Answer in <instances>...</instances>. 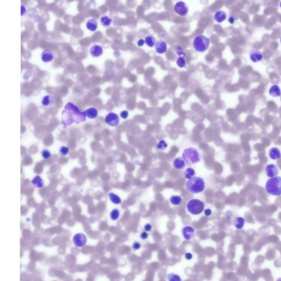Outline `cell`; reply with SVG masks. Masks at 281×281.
I'll return each instance as SVG.
<instances>
[{"label":"cell","instance_id":"obj_11","mask_svg":"<svg viewBox=\"0 0 281 281\" xmlns=\"http://www.w3.org/2000/svg\"><path fill=\"white\" fill-rule=\"evenodd\" d=\"M265 172L266 175L270 178L276 176L279 174L278 167L274 164H269L267 165Z\"/></svg>","mask_w":281,"mask_h":281},{"label":"cell","instance_id":"obj_1","mask_svg":"<svg viewBox=\"0 0 281 281\" xmlns=\"http://www.w3.org/2000/svg\"><path fill=\"white\" fill-rule=\"evenodd\" d=\"M86 112H81L73 103L69 102L64 107L62 112V123L63 125L69 126L72 124H79L86 121Z\"/></svg>","mask_w":281,"mask_h":281},{"label":"cell","instance_id":"obj_16","mask_svg":"<svg viewBox=\"0 0 281 281\" xmlns=\"http://www.w3.org/2000/svg\"><path fill=\"white\" fill-rule=\"evenodd\" d=\"M215 21L218 23H222L227 18V14L222 10H218L215 12L214 16Z\"/></svg>","mask_w":281,"mask_h":281},{"label":"cell","instance_id":"obj_34","mask_svg":"<svg viewBox=\"0 0 281 281\" xmlns=\"http://www.w3.org/2000/svg\"><path fill=\"white\" fill-rule=\"evenodd\" d=\"M69 153V148L67 147L62 146L60 149L59 153L62 157L66 156Z\"/></svg>","mask_w":281,"mask_h":281},{"label":"cell","instance_id":"obj_33","mask_svg":"<svg viewBox=\"0 0 281 281\" xmlns=\"http://www.w3.org/2000/svg\"><path fill=\"white\" fill-rule=\"evenodd\" d=\"M177 65H178V67H180L181 68H183L186 67V62L185 60L184 59V58L182 57H179L178 59L176 61Z\"/></svg>","mask_w":281,"mask_h":281},{"label":"cell","instance_id":"obj_15","mask_svg":"<svg viewBox=\"0 0 281 281\" xmlns=\"http://www.w3.org/2000/svg\"><path fill=\"white\" fill-rule=\"evenodd\" d=\"M103 52V48L98 45H94L90 49V53L93 57H98L102 55Z\"/></svg>","mask_w":281,"mask_h":281},{"label":"cell","instance_id":"obj_20","mask_svg":"<svg viewBox=\"0 0 281 281\" xmlns=\"http://www.w3.org/2000/svg\"><path fill=\"white\" fill-rule=\"evenodd\" d=\"M86 27L91 31H95L98 27V23L95 19H90L87 21Z\"/></svg>","mask_w":281,"mask_h":281},{"label":"cell","instance_id":"obj_6","mask_svg":"<svg viewBox=\"0 0 281 281\" xmlns=\"http://www.w3.org/2000/svg\"><path fill=\"white\" fill-rule=\"evenodd\" d=\"M204 203L199 199H193L188 201L187 208L190 213L193 215H199L204 209Z\"/></svg>","mask_w":281,"mask_h":281},{"label":"cell","instance_id":"obj_44","mask_svg":"<svg viewBox=\"0 0 281 281\" xmlns=\"http://www.w3.org/2000/svg\"><path fill=\"white\" fill-rule=\"evenodd\" d=\"M235 18L234 16H231L230 17V18H229V23H230V24H234V23L235 22Z\"/></svg>","mask_w":281,"mask_h":281},{"label":"cell","instance_id":"obj_32","mask_svg":"<svg viewBox=\"0 0 281 281\" xmlns=\"http://www.w3.org/2000/svg\"><path fill=\"white\" fill-rule=\"evenodd\" d=\"M167 279H168L169 281H181V279L180 277L178 275H177V274H167Z\"/></svg>","mask_w":281,"mask_h":281},{"label":"cell","instance_id":"obj_4","mask_svg":"<svg viewBox=\"0 0 281 281\" xmlns=\"http://www.w3.org/2000/svg\"><path fill=\"white\" fill-rule=\"evenodd\" d=\"M182 158L188 165H193L201 160L199 152L196 149L190 147L184 150L182 153Z\"/></svg>","mask_w":281,"mask_h":281},{"label":"cell","instance_id":"obj_21","mask_svg":"<svg viewBox=\"0 0 281 281\" xmlns=\"http://www.w3.org/2000/svg\"><path fill=\"white\" fill-rule=\"evenodd\" d=\"M269 94L270 96L274 97H279L281 95V90L279 85H272L269 90Z\"/></svg>","mask_w":281,"mask_h":281},{"label":"cell","instance_id":"obj_14","mask_svg":"<svg viewBox=\"0 0 281 281\" xmlns=\"http://www.w3.org/2000/svg\"><path fill=\"white\" fill-rule=\"evenodd\" d=\"M54 59V53L52 51L46 49L41 54V60L44 62H50Z\"/></svg>","mask_w":281,"mask_h":281},{"label":"cell","instance_id":"obj_31","mask_svg":"<svg viewBox=\"0 0 281 281\" xmlns=\"http://www.w3.org/2000/svg\"><path fill=\"white\" fill-rule=\"evenodd\" d=\"M110 218L113 220H117L119 218V216H120L119 210L118 209H113L111 211L110 214Z\"/></svg>","mask_w":281,"mask_h":281},{"label":"cell","instance_id":"obj_35","mask_svg":"<svg viewBox=\"0 0 281 281\" xmlns=\"http://www.w3.org/2000/svg\"><path fill=\"white\" fill-rule=\"evenodd\" d=\"M41 156L42 157V158L45 159H47L48 158H50L51 156L50 152L48 151V150H47V149L43 150L41 152Z\"/></svg>","mask_w":281,"mask_h":281},{"label":"cell","instance_id":"obj_8","mask_svg":"<svg viewBox=\"0 0 281 281\" xmlns=\"http://www.w3.org/2000/svg\"><path fill=\"white\" fill-rule=\"evenodd\" d=\"M105 122L108 125L113 127H116L119 125V117L115 113H109L105 117Z\"/></svg>","mask_w":281,"mask_h":281},{"label":"cell","instance_id":"obj_47","mask_svg":"<svg viewBox=\"0 0 281 281\" xmlns=\"http://www.w3.org/2000/svg\"><path fill=\"white\" fill-rule=\"evenodd\" d=\"M280 42H281V38H280Z\"/></svg>","mask_w":281,"mask_h":281},{"label":"cell","instance_id":"obj_7","mask_svg":"<svg viewBox=\"0 0 281 281\" xmlns=\"http://www.w3.org/2000/svg\"><path fill=\"white\" fill-rule=\"evenodd\" d=\"M174 10L177 14L180 16H186L188 13L189 8L187 5L183 1H178L174 7Z\"/></svg>","mask_w":281,"mask_h":281},{"label":"cell","instance_id":"obj_25","mask_svg":"<svg viewBox=\"0 0 281 281\" xmlns=\"http://www.w3.org/2000/svg\"><path fill=\"white\" fill-rule=\"evenodd\" d=\"M101 24L103 25L104 27H109L110 25H111L112 23V19L111 17L108 16H103L101 17Z\"/></svg>","mask_w":281,"mask_h":281},{"label":"cell","instance_id":"obj_9","mask_svg":"<svg viewBox=\"0 0 281 281\" xmlns=\"http://www.w3.org/2000/svg\"><path fill=\"white\" fill-rule=\"evenodd\" d=\"M87 242L86 236L82 233H77L73 237V243L76 247H84Z\"/></svg>","mask_w":281,"mask_h":281},{"label":"cell","instance_id":"obj_26","mask_svg":"<svg viewBox=\"0 0 281 281\" xmlns=\"http://www.w3.org/2000/svg\"><path fill=\"white\" fill-rule=\"evenodd\" d=\"M245 220L242 217H237L235 220V226L238 230L242 229L245 225Z\"/></svg>","mask_w":281,"mask_h":281},{"label":"cell","instance_id":"obj_36","mask_svg":"<svg viewBox=\"0 0 281 281\" xmlns=\"http://www.w3.org/2000/svg\"><path fill=\"white\" fill-rule=\"evenodd\" d=\"M176 52H177V54L180 57H184L185 56V52H184L183 49L181 48V47H179V46H178V47L176 48Z\"/></svg>","mask_w":281,"mask_h":281},{"label":"cell","instance_id":"obj_43","mask_svg":"<svg viewBox=\"0 0 281 281\" xmlns=\"http://www.w3.org/2000/svg\"><path fill=\"white\" fill-rule=\"evenodd\" d=\"M211 213H212L211 210V209H206L204 210V214H205V215H206V216H210V215L211 214Z\"/></svg>","mask_w":281,"mask_h":281},{"label":"cell","instance_id":"obj_12","mask_svg":"<svg viewBox=\"0 0 281 281\" xmlns=\"http://www.w3.org/2000/svg\"><path fill=\"white\" fill-rule=\"evenodd\" d=\"M249 58L251 61L254 63L260 62L263 60V53L259 50H253L249 53Z\"/></svg>","mask_w":281,"mask_h":281},{"label":"cell","instance_id":"obj_19","mask_svg":"<svg viewBox=\"0 0 281 281\" xmlns=\"http://www.w3.org/2000/svg\"><path fill=\"white\" fill-rule=\"evenodd\" d=\"M173 165L176 169L181 170L185 167L186 162L183 158H177L174 160Z\"/></svg>","mask_w":281,"mask_h":281},{"label":"cell","instance_id":"obj_18","mask_svg":"<svg viewBox=\"0 0 281 281\" xmlns=\"http://www.w3.org/2000/svg\"><path fill=\"white\" fill-rule=\"evenodd\" d=\"M269 157L271 159L277 160L281 158V153L280 150L276 147H273L270 149L269 152Z\"/></svg>","mask_w":281,"mask_h":281},{"label":"cell","instance_id":"obj_38","mask_svg":"<svg viewBox=\"0 0 281 281\" xmlns=\"http://www.w3.org/2000/svg\"><path fill=\"white\" fill-rule=\"evenodd\" d=\"M141 247V245L138 242H135L133 244V248L134 250H138Z\"/></svg>","mask_w":281,"mask_h":281},{"label":"cell","instance_id":"obj_5","mask_svg":"<svg viewBox=\"0 0 281 281\" xmlns=\"http://www.w3.org/2000/svg\"><path fill=\"white\" fill-rule=\"evenodd\" d=\"M210 39L204 35H199L194 37L193 41V46L198 52H206L210 46Z\"/></svg>","mask_w":281,"mask_h":281},{"label":"cell","instance_id":"obj_29","mask_svg":"<svg viewBox=\"0 0 281 281\" xmlns=\"http://www.w3.org/2000/svg\"><path fill=\"white\" fill-rule=\"evenodd\" d=\"M196 175V172L194 171V170L192 168H187L185 172H184V176L186 179L190 180L191 178H193L194 177V175Z\"/></svg>","mask_w":281,"mask_h":281},{"label":"cell","instance_id":"obj_39","mask_svg":"<svg viewBox=\"0 0 281 281\" xmlns=\"http://www.w3.org/2000/svg\"><path fill=\"white\" fill-rule=\"evenodd\" d=\"M140 237H141V238L142 239H143V240H146L147 238L148 237V234L147 233V232H142V233L141 234Z\"/></svg>","mask_w":281,"mask_h":281},{"label":"cell","instance_id":"obj_48","mask_svg":"<svg viewBox=\"0 0 281 281\" xmlns=\"http://www.w3.org/2000/svg\"></svg>","mask_w":281,"mask_h":281},{"label":"cell","instance_id":"obj_23","mask_svg":"<svg viewBox=\"0 0 281 281\" xmlns=\"http://www.w3.org/2000/svg\"><path fill=\"white\" fill-rule=\"evenodd\" d=\"M85 112L86 117L90 119H95L98 116V110L94 108H90Z\"/></svg>","mask_w":281,"mask_h":281},{"label":"cell","instance_id":"obj_10","mask_svg":"<svg viewBox=\"0 0 281 281\" xmlns=\"http://www.w3.org/2000/svg\"><path fill=\"white\" fill-rule=\"evenodd\" d=\"M155 50L158 54H163L167 52V42L163 40H159L156 42Z\"/></svg>","mask_w":281,"mask_h":281},{"label":"cell","instance_id":"obj_30","mask_svg":"<svg viewBox=\"0 0 281 281\" xmlns=\"http://www.w3.org/2000/svg\"><path fill=\"white\" fill-rule=\"evenodd\" d=\"M167 146H168V144L166 141H165L164 140H160L157 144V148L159 151H163L167 148Z\"/></svg>","mask_w":281,"mask_h":281},{"label":"cell","instance_id":"obj_17","mask_svg":"<svg viewBox=\"0 0 281 281\" xmlns=\"http://www.w3.org/2000/svg\"><path fill=\"white\" fill-rule=\"evenodd\" d=\"M55 98L52 95H47L42 98V104L45 107H50L55 103Z\"/></svg>","mask_w":281,"mask_h":281},{"label":"cell","instance_id":"obj_24","mask_svg":"<svg viewBox=\"0 0 281 281\" xmlns=\"http://www.w3.org/2000/svg\"><path fill=\"white\" fill-rule=\"evenodd\" d=\"M145 44L149 47H153L156 43V38L152 35H148L144 39Z\"/></svg>","mask_w":281,"mask_h":281},{"label":"cell","instance_id":"obj_46","mask_svg":"<svg viewBox=\"0 0 281 281\" xmlns=\"http://www.w3.org/2000/svg\"><path fill=\"white\" fill-rule=\"evenodd\" d=\"M279 6H280V7L281 8V1L280 2V3H279Z\"/></svg>","mask_w":281,"mask_h":281},{"label":"cell","instance_id":"obj_2","mask_svg":"<svg viewBox=\"0 0 281 281\" xmlns=\"http://www.w3.org/2000/svg\"><path fill=\"white\" fill-rule=\"evenodd\" d=\"M206 187L203 178L195 177L190 179L186 183V189L188 192L192 194H198L203 192Z\"/></svg>","mask_w":281,"mask_h":281},{"label":"cell","instance_id":"obj_42","mask_svg":"<svg viewBox=\"0 0 281 281\" xmlns=\"http://www.w3.org/2000/svg\"><path fill=\"white\" fill-rule=\"evenodd\" d=\"M152 227L151 226L150 224H146V225H145V226H144V230H145V231H147V232H148V231H151L152 230Z\"/></svg>","mask_w":281,"mask_h":281},{"label":"cell","instance_id":"obj_27","mask_svg":"<svg viewBox=\"0 0 281 281\" xmlns=\"http://www.w3.org/2000/svg\"><path fill=\"white\" fill-rule=\"evenodd\" d=\"M108 196L109 198L110 201L113 203L115 204H119L121 203V200L120 198L117 194H114L113 193H110L108 194Z\"/></svg>","mask_w":281,"mask_h":281},{"label":"cell","instance_id":"obj_40","mask_svg":"<svg viewBox=\"0 0 281 281\" xmlns=\"http://www.w3.org/2000/svg\"><path fill=\"white\" fill-rule=\"evenodd\" d=\"M26 10H27V9H26L25 6H24V5H22V6H21V16H24L25 12H26Z\"/></svg>","mask_w":281,"mask_h":281},{"label":"cell","instance_id":"obj_28","mask_svg":"<svg viewBox=\"0 0 281 281\" xmlns=\"http://www.w3.org/2000/svg\"><path fill=\"white\" fill-rule=\"evenodd\" d=\"M182 198L179 196H172L170 199L171 203L174 206H179L182 202Z\"/></svg>","mask_w":281,"mask_h":281},{"label":"cell","instance_id":"obj_41","mask_svg":"<svg viewBox=\"0 0 281 281\" xmlns=\"http://www.w3.org/2000/svg\"><path fill=\"white\" fill-rule=\"evenodd\" d=\"M144 43H145V41L143 39H139V40L137 41V45L139 47H141L144 45Z\"/></svg>","mask_w":281,"mask_h":281},{"label":"cell","instance_id":"obj_37","mask_svg":"<svg viewBox=\"0 0 281 281\" xmlns=\"http://www.w3.org/2000/svg\"><path fill=\"white\" fill-rule=\"evenodd\" d=\"M120 116H121V118L123 119H125L126 118H128V112L126 111V110H124V111L121 112V113H120Z\"/></svg>","mask_w":281,"mask_h":281},{"label":"cell","instance_id":"obj_45","mask_svg":"<svg viewBox=\"0 0 281 281\" xmlns=\"http://www.w3.org/2000/svg\"><path fill=\"white\" fill-rule=\"evenodd\" d=\"M192 254L191 253H186L185 254V258L187 259V260H191L192 259Z\"/></svg>","mask_w":281,"mask_h":281},{"label":"cell","instance_id":"obj_22","mask_svg":"<svg viewBox=\"0 0 281 281\" xmlns=\"http://www.w3.org/2000/svg\"><path fill=\"white\" fill-rule=\"evenodd\" d=\"M31 183L34 186L39 188L42 187L44 185V181L39 175H37L32 179Z\"/></svg>","mask_w":281,"mask_h":281},{"label":"cell","instance_id":"obj_13","mask_svg":"<svg viewBox=\"0 0 281 281\" xmlns=\"http://www.w3.org/2000/svg\"><path fill=\"white\" fill-rule=\"evenodd\" d=\"M182 233L183 237L186 240H190L193 237L195 233L194 229L190 226L185 227L182 230Z\"/></svg>","mask_w":281,"mask_h":281},{"label":"cell","instance_id":"obj_3","mask_svg":"<svg viewBox=\"0 0 281 281\" xmlns=\"http://www.w3.org/2000/svg\"><path fill=\"white\" fill-rule=\"evenodd\" d=\"M266 191L269 194L279 196L281 195V177L275 176L270 178L266 182Z\"/></svg>","mask_w":281,"mask_h":281}]
</instances>
